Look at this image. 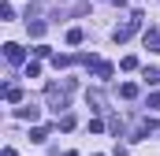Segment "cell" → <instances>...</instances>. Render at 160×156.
<instances>
[{
	"label": "cell",
	"mask_w": 160,
	"mask_h": 156,
	"mask_svg": "<svg viewBox=\"0 0 160 156\" xmlns=\"http://www.w3.org/2000/svg\"><path fill=\"white\" fill-rule=\"evenodd\" d=\"M48 100H52V112H63L67 108V93H60L56 85H48Z\"/></svg>",
	"instance_id": "3"
},
{
	"label": "cell",
	"mask_w": 160,
	"mask_h": 156,
	"mask_svg": "<svg viewBox=\"0 0 160 156\" xmlns=\"http://www.w3.org/2000/svg\"><path fill=\"white\" fill-rule=\"evenodd\" d=\"M4 97H8L11 104H19V100H22V89H19V85H8V89H4Z\"/></svg>",
	"instance_id": "6"
},
{
	"label": "cell",
	"mask_w": 160,
	"mask_h": 156,
	"mask_svg": "<svg viewBox=\"0 0 160 156\" xmlns=\"http://www.w3.org/2000/svg\"><path fill=\"white\" fill-rule=\"evenodd\" d=\"M142 78H145L149 85H157V82H160V71H157V67H145V71H142Z\"/></svg>",
	"instance_id": "9"
},
{
	"label": "cell",
	"mask_w": 160,
	"mask_h": 156,
	"mask_svg": "<svg viewBox=\"0 0 160 156\" xmlns=\"http://www.w3.org/2000/svg\"><path fill=\"white\" fill-rule=\"evenodd\" d=\"M112 75H116L112 63H97V78H112Z\"/></svg>",
	"instance_id": "10"
},
{
	"label": "cell",
	"mask_w": 160,
	"mask_h": 156,
	"mask_svg": "<svg viewBox=\"0 0 160 156\" xmlns=\"http://www.w3.org/2000/svg\"><path fill=\"white\" fill-rule=\"evenodd\" d=\"M41 34H45V22H41V19H38V22H30V37H41Z\"/></svg>",
	"instance_id": "13"
},
{
	"label": "cell",
	"mask_w": 160,
	"mask_h": 156,
	"mask_svg": "<svg viewBox=\"0 0 160 156\" xmlns=\"http://www.w3.org/2000/svg\"><path fill=\"white\" fill-rule=\"evenodd\" d=\"M82 37H86V34H82L78 26H71V30H67V45H82Z\"/></svg>",
	"instance_id": "8"
},
{
	"label": "cell",
	"mask_w": 160,
	"mask_h": 156,
	"mask_svg": "<svg viewBox=\"0 0 160 156\" xmlns=\"http://www.w3.org/2000/svg\"><path fill=\"white\" fill-rule=\"evenodd\" d=\"M145 48L160 52V26H149V30H145Z\"/></svg>",
	"instance_id": "4"
},
{
	"label": "cell",
	"mask_w": 160,
	"mask_h": 156,
	"mask_svg": "<svg viewBox=\"0 0 160 156\" xmlns=\"http://www.w3.org/2000/svg\"><path fill=\"white\" fill-rule=\"evenodd\" d=\"M142 19H145V15H142V11H134V15H130V19H127L123 26H116V34H112V37H116V45H123V41H130V34H134V30L142 26Z\"/></svg>",
	"instance_id": "1"
},
{
	"label": "cell",
	"mask_w": 160,
	"mask_h": 156,
	"mask_svg": "<svg viewBox=\"0 0 160 156\" xmlns=\"http://www.w3.org/2000/svg\"><path fill=\"white\" fill-rule=\"evenodd\" d=\"M52 63H56V67H71L75 56H63V52H60V56H52Z\"/></svg>",
	"instance_id": "12"
},
{
	"label": "cell",
	"mask_w": 160,
	"mask_h": 156,
	"mask_svg": "<svg viewBox=\"0 0 160 156\" xmlns=\"http://www.w3.org/2000/svg\"><path fill=\"white\" fill-rule=\"evenodd\" d=\"M15 115H19V119H30V123H34V119H38V108H34V104H26V108H19Z\"/></svg>",
	"instance_id": "7"
},
{
	"label": "cell",
	"mask_w": 160,
	"mask_h": 156,
	"mask_svg": "<svg viewBox=\"0 0 160 156\" xmlns=\"http://www.w3.org/2000/svg\"><path fill=\"white\" fill-rule=\"evenodd\" d=\"M41 75V63H26V78H38Z\"/></svg>",
	"instance_id": "14"
},
{
	"label": "cell",
	"mask_w": 160,
	"mask_h": 156,
	"mask_svg": "<svg viewBox=\"0 0 160 156\" xmlns=\"http://www.w3.org/2000/svg\"><path fill=\"white\" fill-rule=\"evenodd\" d=\"M119 97L134 100V97H138V85H134V82H123V85H119Z\"/></svg>",
	"instance_id": "5"
},
{
	"label": "cell",
	"mask_w": 160,
	"mask_h": 156,
	"mask_svg": "<svg viewBox=\"0 0 160 156\" xmlns=\"http://www.w3.org/2000/svg\"><path fill=\"white\" fill-rule=\"evenodd\" d=\"M71 156H78V153H71Z\"/></svg>",
	"instance_id": "15"
},
{
	"label": "cell",
	"mask_w": 160,
	"mask_h": 156,
	"mask_svg": "<svg viewBox=\"0 0 160 156\" xmlns=\"http://www.w3.org/2000/svg\"><path fill=\"white\" fill-rule=\"evenodd\" d=\"M4 60H8V63H22V60H26V52H22L15 41H8V45H4Z\"/></svg>",
	"instance_id": "2"
},
{
	"label": "cell",
	"mask_w": 160,
	"mask_h": 156,
	"mask_svg": "<svg viewBox=\"0 0 160 156\" xmlns=\"http://www.w3.org/2000/svg\"><path fill=\"white\" fill-rule=\"evenodd\" d=\"M30 141H48V130H45V126H34V130H30Z\"/></svg>",
	"instance_id": "11"
}]
</instances>
